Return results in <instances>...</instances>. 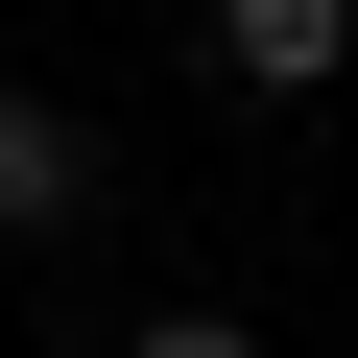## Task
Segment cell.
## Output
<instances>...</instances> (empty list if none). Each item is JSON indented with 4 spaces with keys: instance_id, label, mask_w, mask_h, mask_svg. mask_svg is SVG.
<instances>
[{
    "instance_id": "obj_1",
    "label": "cell",
    "mask_w": 358,
    "mask_h": 358,
    "mask_svg": "<svg viewBox=\"0 0 358 358\" xmlns=\"http://www.w3.org/2000/svg\"><path fill=\"white\" fill-rule=\"evenodd\" d=\"M96 215V120L72 96H0V239H72Z\"/></svg>"
},
{
    "instance_id": "obj_2",
    "label": "cell",
    "mask_w": 358,
    "mask_h": 358,
    "mask_svg": "<svg viewBox=\"0 0 358 358\" xmlns=\"http://www.w3.org/2000/svg\"><path fill=\"white\" fill-rule=\"evenodd\" d=\"M215 72H239V96H334L358 24H334V0H215Z\"/></svg>"
},
{
    "instance_id": "obj_3",
    "label": "cell",
    "mask_w": 358,
    "mask_h": 358,
    "mask_svg": "<svg viewBox=\"0 0 358 358\" xmlns=\"http://www.w3.org/2000/svg\"><path fill=\"white\" fill-rule=\"evenodd\" d=\"M143 358H263V334H239V310H143Z\"/></svg>"
}]
</instances>
